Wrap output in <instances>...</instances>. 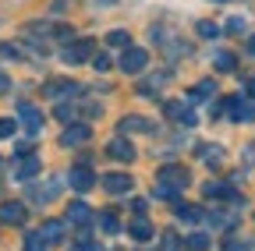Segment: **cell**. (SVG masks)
<instances>
[{"label": "cell", "instance_id": "6da1fadb", "mask_svg": "<svg viewBox=\"0 0 255 251\" xmlns=\"http://www.w3.org/2000/svg\"><path fill=\"white\" fill-rule=\"evenodd\" d=\"M92 50H96L92 39H68L60 46V60L64 64H85V60L92 57Z\"/></svg>", "mask_w": 255, "mask_h": 251}, {"label": "cell", "instance_id": "7a4b0ae2", "mask_svg": "<svg viewBox=\"0 0 255 251\" xmlns=\"http://www.w3.org/2000/svg\"><path fill=\"white\" fill-rule=\"evenodd\" d=\"M220 110L227 113L231 120H238V124L255 120V103H252V99H245V96H231V99H223V106H220Z\"/></svg>", "mask_w": 255, "mask_h": 251}, {"label": "cell", "instance_id": "3957f363", "mask_svg": "<svg viewBox=\"0 0 255 251\" xmlns=\"http://www.w3.org/2000/svg\"><path fill=\"white\" fill-rule=\"evenodd\" d=\"M145 64H149L145 46H128V50L121 53V71H124V75H138V71H145Z\"/></svg>", "mask_w": 255, "mask_h": 251}, {"label": "cell", "instance_id": "277c9868", "mask_svg": "<svg viewBox=\"0 0 255 251\" xmlns=\"http://www.w3.org/2000/svg\"><path fill=\"white\" fill-rule=\"evenodd\" d=\"M152 131H156V120L138 117V113L121 117V120H117V135H152Z\"/></svg>", "mask_w": 255, "mask_h": 251}, {"label": "cell", "instance_id": "5b68a950", "mask_svg": "<svg viewBox=\"0 0 255 251\" xmlns=\"http://www.w3.org/2000/svg\"><path fill=\"white\" fill-rule=\"evenodd\" d=\"M159 184H167V187H174V191L181 195L184 187L191 184V173H188L184 167H174V163H170V167H159Z\"/></svg>", "mask_w": 255, "mask_h": 251}, {"label": "cell", "instance_id": "8992f818", "mask_svg": "<svg viewBox=\"0 0 255 251\" xmlns=\"http://www.w3.org/2000/svg\"><path fill=\"white\" fill-rule=\"evenodd\" d=\"M46 99L50 103H68L71 96H82V85H75V82H46Z\"/></svg>", "mask_w": 255, "mask_h": 251}, {"label": "cell", "instance_id": "52a82bcc", "mask_svg": "<svg viewBox=\"0 0 255 251\" xmlns=\"http://www.w3.org/2000/svg\"><path fill=\"white\" fill-rule=\"evenodd\" d=\"M68 184L75 187V191H82V195H85V191H89V187L96 184V173H92V167L78 160V163L71 167V173H68Z\"/></svg>", "mask_w": 255, "mask_h": 251}, {"label": "cell", "instance_id": "ba28073f", "mask_svg": "<svg viewBox=\"0 0 255 251\" xmlns=\"http://www.w3.org/2000/svg\"><path fill=\"white\" fill-rule=\"evenodd\" d=\"M163 110H167V117H170V120L184 124V128H195V124H199L195 110H191V103H184V99H174V103H167Z\"/></svg>", "mask_w": 255, "mask_h": 251}, {"label": "cell", "instance_id": "9c48e42d", "mask_svg": "<svg viewBox=\"0 0 255 251\" xmlns=\"http://www.w3.org/2000/svg\"><path fill=\"white\" fill-rule=\"evenodd\" d=\"M18 120L25 124L28 135H39L43 131V113H39L36 103H18Z\"/></svg>", "mask_w": 255, "mask_h": 251}, {"label": "cell", "instance_id": "30bf717a", "mask_svg": "<svg viewBox=\"0 0 255 251\" xmlns=\"http://www.w3.org/2000/svg\"><path fill=\"white\" fill-rule=\"evenodd\" d=\"M89 138H92L89 124H68V128L60 131V145H64V149H78V145H85Z\"/></svg>", "mask_w": 255, "mask_h": 251}, {"label": "cell", "instance_id": "8fae6325", "mask_svg": "<svg viewBox=\"0 0 255 251\" xmlns=\"http://www.w3.org/2000/svg\"><path fill=\"white\" fill-rule=\"evenodd\" d=\"M107 156L110 160H121V163H131L135 160V145L128 142V135H114L110 145H107Z\"/></svg>", "mask_w": 255, "mask_h": 251}, {"label": "cell", "instance_id": "7c38bea8", "mask_svg": "<svg viewBox=\"0 0 255 251\" xmlns=\"http://www.w3.org/2000/svg\"><path fill=\"white\" fill-rule=\"evenodd\" d=\"M202 195H206V198H220V202H234V205H241V195L234 191L231 184H220V180H209V184L202 187Z\"/></svg>", "mask_w": 255, "mask_h": 251}, {"label": "cell", "instance_id": "4fadbf2b", "mask_svg": "<svg viewBox=\"0 0 255 251\" xmlns=\"http://www.w3.org/2000/svg\"><path fill=\"white\" fill-rule=\"evenodd\" d=\"M25 216H28V209H25L21 202H0V223L21 227V223H25Z\"/></svg>", "mask_w": 255, "mask_h": 251}, {"label": "cell", "instance_id": "5bb4252c", "mask_svg": "<svg viewBox=\"0 0 255 251\" xmlns=\"http://www.w3.org/2000/svg\"><path fill=\"white\" fill-rule=\"evenodd\" d=\"M100 184L107 187L110 195H128V191L135 187V180H131V177H128V173H117V170H114V173H107Z\"/></svg>", "mask_w": 255, "mask_h": 251}, {"label": "cell", "instance_id": "9a60e30c", "mask_svg": "<svg viewBox=\"0 0 255 251\" xmlns=\"http://www.w3.org/2000/svg\"><path fill=\"white\" fill-rule=\"evenodd\" d=\"M64 234H68V227H64L60 219H46V223L39 227V237H43L46 244H60V241H64Z\"/></svg>", "mask_w": 255, "mask_h": 251}, {"label": "cell", "instance_id": "2e32d148", "mask_svg": "<svg viewBox=\"0 0 255 251\" xmlns=\"http://www.w3.org/2000/svg\"><path fill=\"white\" fill-rule=\"evenodd\" d=\"M199 160L206 167H223V160H227V152H223V145H199Z\"/></svg>", "mask_w": 255, "mask_h": 251}, {"label": "cell", "instance_id": "e0dca14e", "mask_svg": "<svg viewBox=\"0 0 255 251\" xmlns=\"http://www.w3.org/2000/svg\"><path fill=\"white\" fill-rule=\"evenodd\" d=\"M128 234H131V237H135V241L142 244V241H149V237L156 234V227L149 223L145 216H135V219H131V227H128Z\"/></svg>", "mask_w": 255, "mask_h": 251}, {"label": "cell", "instance_id": "ac0fdd59", "mask_svg": "<svg viewBox=\"0 0 255 251\" xmlns=\"http://www.w3.org/2000/svg\"><path fill=\"white\" fill-rule=\"evenodd\" d=\"M36 173H39V160H36V156H21L18 167H14V177L18 180H32Z\"/></svg>", "mask_w": 255, "mask_h": 251}, {"label": "cell", "instance_id": "d6986e66", "mask_svg": "<svg viewBox=\"0 0 255 251\" xmlns=\"http://www.w3.org/2000/svg\"><path fill=\"white\" fill-rule=\"evenodd\" d=\"M89 219H92V212H89V205H85V202H71V205H68V223L85 227Z\"/></svg>", "mask_w": 255, "mask_h": 251}, {"label": "cell", "instance_id": "ffe728a7", "mask_svg": "<svg viewBox=\"0 0 255 251\" xmlns=\"http://www.w3.org/2000/svg\"><path fill=\"white\" fill-rule=\"evenodd\" d=\"M163 82H167V71H156V75H149V78H142V82H138V92H142V96H145V92L152 96V92L163 88Z\"/></svg>", "mask_w": 255, "mask_h": 251}, {"label": "cell", "instance_id": "44dd1931", "mask_svg": "<svg viewBox=\"0 0 255 251\" xmlns=\"http://www.w3.org/2000/svg\"><path fill=\"white\" fill-rule=\"evenodd\" d=\"M188 96H191V99H213V96H216V82H213V78H206V82H195Z\"/></svg>", "mask_w": 255, "mask_h": 251}, {"label": "cell", "instance_id": "7402d4cb", "mask_svg": "<svg viewBox=\"0 0 255 251\" xmlns=\"http://www.w3.org/2000/svg\"><path fill=\"white\" fill-rule=\"evenodd\" d=\"M53 117H57V120H64V124H75L78 106H75L71 99H68V103H57V106H53Z\"/></svg>", "mask_w": 255, "mask_h": 251}, {"label": "cell", "instance_id": "603a6c76", "mask_svg": "<svg viewBox=\"0 0 255 251\" xmlns=\"http://www.w3.org/2000/svg\"><path fill=\"white\" fill-rule=\"evenodd\" d=\"M100 230H103V234H110V237H114V234H121V219H117V212H110V209H107V212H100Z\"/></svg>", "mask_w": 255, "mask_h": 251}, {"label": "cell", "instance_id": "cb8c5ba5", "mask_svg": "<svg viewBox=\"0 0 255 251\" xmlns=\"http://www.w3.org/2000/svg\"><path fill=\"white\" fill-rule=\"evenodd\" d=\"M174 212H177V219H184V223H195L199 216H206L199 205H188V202H177V209H174Z\"/></svg>", "mask_w": 255, "mask_h": 251}, {"label": "cell", "instance_id": "d4e9b609", "mask_svg": "<svg viewBox=\"0 0 255 251\" xmlns=\"http://www.w3.org/2000/svg\"><path fill=\"white\" fill-rule=\"evenodd\" d=\"M184 251H209V234H191L184 241Z\"/></svg>", "mask_w": 255, "mask_h": 251}, {"label": "cell", "instance_id": "484cf974", "mask_svg": "<svg viewBox=\"0 0 255 251\" xmlns=\"http://www.w3.org/2000/svg\"><path fill=\"white\" fill-rule=\"evenodd\" d=\"M107 43H110L114 50H128V43H131V36H128L124 28H114V32L107 36Z\"/></svg>", "mask_w": 255, "mask_h": 251}, {"label": "cell", "instance_id": "4316f807", "mask_svg": "<svg viewBox=\"0 0 255 251\" xmlns=\"http://www.w3.org/2000/svg\"><path fill=\"white\" fill-rule=\"evenodd\" d=\"M21 251H46V241L39 237V230H36V234H25V244H21Z\"/></svg>", "mask_w": 255, "mask_h": 251}, {"label": "cell", "instance_id": "83f0119b", "mask_svg": "<svg viewBox=\"0 0 255 251\" xmlns=\"http://www.w3.org/2000/svg\"><path fill=\"white\" fill-rule=\"evenodd\" d=\"M213 64H216V71H234V68H238V60H234V53H216Z\"/></svg>", "mask_w": 255, "mask_h": 251}, {"label": "cell", "instance_id": "f1b7e54d", "mask_svg": "<svg viewBox=\"0 0 255 251\" xmlns=\"http://www.w3.org/2000/svg\"><path fill=\"white\" fill-rule=\"evenodd\" d=\"M181 244H184V241H181L174 230H167V234H163V251H184Z\"/></svg>", "mask_w": 255, "mask_h": 251}, {"label": "cell", "instance_id": "f546056e", "mask_svg": "<svg viewBox=\"0 0 255 251\" xmlns=\"http://www.w3.org/2000/svg\"><path fill=\"white\" fill-rule=\"evenodd\" d=\"M199 36H202V39H216V36H220V28H216L213 21H199Z\"/></svg>", "mask_w": 255, "mask_h": 251}, {"label": "cell", "instance_id": "4dcf8cb0", "mask_svg": "<svg viewBox=\"0 0 255 251\" xmlns=\"http://www.w3.org/2000/svg\"><path fill=\"white\" fill-rule=\"evenodd\" d=\"M14 131H18V124H14L11 117H0V138H11Z\"/></svg>", "mask_w": 255, "mask_h": 251}, {"label": "cell", "instance_id": "1f68e13d", "mask_svg": "<svg viewBox=\"0 0 255 251\" xmlns=\"http://www.w3.org/2000/svg\"><path fill=\"white\" fill-rule=\"evenodd\" d=\"M227 32H231V36H241V32H245V18H231V21H227Z\"/></svg>", "mask_w": 255, "mask_h": 251}, {"label": "cell", "instance_id": "d6a6232c", "mask_svg": "<svg viewBox=\"0 0 255 251\" xmlns=\"http://www.w3.org/2000/svg\"><path fill=\"white\" fill-rule=\"evenodd\" d=\"M223 251H252V241H227Z\"/></svg>", "mask_w": 255, "mask_h": 251}, {"label": "cell", "instance_id": "836d02e7", "mask_svg": "<svg viewBox=\"0 0 255 251\" xmlns=\"http://www.w3.org/2000/svg\"><path fill=\"white\" fill-rule=\"evenodd\" d=\"M92 64H96V71H107V68H110V57H107V53H96Z\"/></svg>", "mask_w": 255, "mask_h": 251}, {"label": "cell", "instance_id": "e575fe53", "mask_svg": "<svg viewBox=\"0 0 255 251\" xmlns=\"http://www.w3.org/2000/svg\"><path fill=\"white\" fill-rule=\"evenodd\" d=\"M156 198H177V191L167 187V184H156Z\"/></svg>", "mask_w": 255, "mask_h": 251}, {"label": "cell", "instance_id": "d590c367", "mask_svg": "<svg viewBox=\"0 0 255 251\" xmlns=\"http://www.w3.org/2000/svg\"><path fill=\"white\" fill-rule=\"evenodd\" d=\"M75 251H96V244L85 237V241H78V248H75Z\"/></svg>", "mask_w": 255, "mask_h": 251}, {"label": "cell", "instance_id": "8d00e7d4", "mask_svg": "<svg viewBox=\"0 0 255 251\" xmlns=\"http://www.w3.org/2000/svg\"><path fill=\"white\" fill-rule=\"evenodd\" d=\"M7 88H11V82H7V75H4V71H0V96H4Z\"/></svg>", "mask_w": 255, "mask_h": 251}, {"label": "cell", "instance_id": "74e56055", "mask_svg": "<svg viewBox=\"0 0 255 251\" xmlns=\"http://www.w3.org/2000/svg\"><path fill=\"white\" fill-rule=\"evenodd\" d=\"M131 209H135V212H145L149 205H145V198H135V202H131Z\"/></svg>", "mask_w": 255, "mask_h": 251}, {"label": "cell", "instance_id": "f35d334b", "mask_svg": "<svg viewBox=\"0 0 255 251\" xmlns=\"http://www.w3.org/2000/svg\"><path fill=\"white\" fill-rule=\"evenodd\" d=\"M245 88H248V99H255V78H252V82H248Z\"/></svg>", "mask_w": 255, "mask_h": 251}, {"label": "cell", "instance_id": "ab89813d", "mask_svg": "<svg viewBox=\"0 0 255 251\" xmlns=\"http://www.w3.org/2000/svg\"><path fill=\"white\" fill-rule=\"evenodd\" d=\"M248 53H255V36H252V39H248Z\"/></svg>", "mask_w": 255, "mask_h": 251}, {"label": "cell", "instance_id": "60d3db41", "mask_svg": "<svg viewBox=\"0 0 255 251\" xmlns=\"http://www.w3.org/2000/svg\"><path fill=\"white\" fill-rule=\"evenodd\" d=\"M216 4H223V0H216Z\"/></svg>", "mask_w": 255, "mask_h": 251}]
</instances>
